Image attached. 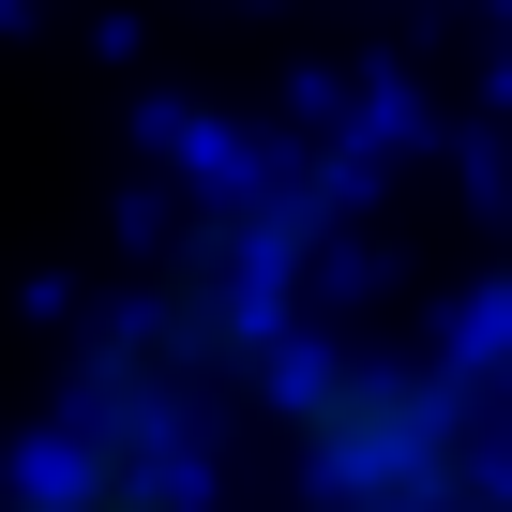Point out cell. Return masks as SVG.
I'll return each mask as SVG.
<instances>
[{"label":"cell","mask_w":512,"mask_h":512,"mask_svg":"<svg viewBox=\"0 0 512 512\" xmlns=\"http://www.w3.org/2000/svg\"><path fill=\"white\" fill-rule=\"evenodd\" d=\"M241 422L287 452L302 512H497V482H512V422L452 347L287 332L272 377L241 392Z\"/></svg>","instance_id":"1"},{"label":"cell","mask_w":512,"mask_h":512,"mask_svg":"<svg viewBox=\"0 0 512 512\" xmlns=\"http://www.w3.org/2000/svg\"><path fill=\"white\" fill-rule=\"evenodd\" d=\"M211 437L196 407L166 392H121V377H76V407L0 467V512H226L211 497Z\"/></svg>","instance_id":"2"},{"label":"cell","mask_w":512,"mask_h":512,"mask_svg":"<svg viewBox=\"0 0 512 512\" xmlns=\"http://www.w3.org/2000/svg\"><path fill=\"white\" fill-rule=\"evenodd\" d=\"M482 392H497V422H512V256H497V272H482V302H467V347H452Z\"/></svg>","instance_id":"3"},{"label":"cell","mask_w":512,"mask_h":512,"mask_svg":"<svg viewBox=\"0 0 512 512\" xmlns=\"http://www.w3.org/2000/svg\"><path fill=\"white\" fill-rule=\"evenodd\" d=\"M497 512H512V482H497Z\"/></svg>","instance_id":"4"}]
</instances>
